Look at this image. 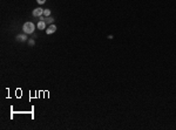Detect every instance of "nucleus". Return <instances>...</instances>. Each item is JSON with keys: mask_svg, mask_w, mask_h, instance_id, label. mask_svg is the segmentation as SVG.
<instances>
[{"mask_svg": "<svg viewBox=\"0 0 176 130\" xmlns=\"http://www.w3.org/2000/svg\"><path fill=\"white\" fill-rule=\"evenodd\" d=\"M36 27H38V29L44 31L45 28H46V21H44V20H39L38 25H36Z\"/></svg>", "mask_w": 176, "mask_h": 130, "instance_id": "4", "label": "nucleus"}, {"mask_svg": "<svg viewBox=\"0 0 176 130\" xmlns=\"http://www.w3.org/2000/svg\"><path fill=\"white\" fill-rule=\"evenodd\" d=\"M28 43H29V46H34V43H35V41H34L33 39H31V40H28Z\"/></svg>", "mask_w": 176, "mask_h": 130, "instance_id": "8", "label": "nucleus"}, {"mask_svg": "<svg viewBox=\"0 0 176 130\" xmlns=\"http://www.w3.org/2000/svg\"><path fill=\"white\" fill-rule=\"evenodd\" d=\"M55 31H56V26L52 23V25L46 29V33H47V34H53V33H55Z\"/></svg>", "mask_w": 176, "mask_h": 130, "instance_id": "5", "label": "nucleus"}, {"mask_svg": "<svg viewBox=\"0 0 176 130\" xmlns=\"http://www.w3.org/2000/svg\"><path fill=\"white\" fill-rule=\"evenodd\" d=\"M34 29H35V26H34L33 22L31 21H27L23 23V26H22V31L25 34H32L34 32Z\"/></svg>", "mask_w": 176, "mask_h": 130, "instance_id": "1", "label": "nucleus"}, {"mask_svg": "<svg viewBox=\"0 0 176 130\" xmlns=\"http://www.w3.org/2000/svg\"><path fill=\"white\" fill-rule=\"evenodd\" d=\"M44 15L46 18H48L51 15V10H44Z\"/></svg>", "mask_w": 176, "mask_h": 130, "instance_id": "7", "label": "nucleus"}, {"mask_svg": "<svg viewBox=\"0 0 176 130\" xmlns=\"http://www.w3.org/2000/svg\"><path fill=\"white\" fill-rule=\"evenodd\" d=\"M36 1H38V4H39V5H42V4H45V1H46V0H36Z\"/></svg>", "mask_w": 176, "mask_h": 130, "instance_id": "9", "label": "nucleus"}, {"mask_svg": "<svg viewBox=\"0 0 176 130\" xmlns=\"http://www.w3.org/2000/svg\"><path fill=\"white\" fill-rule=\"evenodd\" d=\"M32 14H33V17H41V15H44V10L41 8V7H38V8H35V10H33V12H32Z\"/></svg>", "mask_w": 176, "mask_h": 130, "instance_id": "2", "label": "nucleus"}, {"mask_svg": "<svg viewBox=\"0 0 176 130\" xmlns=\"http://www.w3.org/2000/svg\"><path fill=\"white\" fill-rule=\"evenodd\" d=\"M45 21H46V23H53V22H54V19L51 18V17H48V18L45 19Z\"/></svg>", "mask_w": 176, "mask_h": 130, "instance_id": "6", "label": "nucleus"}, {"mask_svg": "<svg viewBox=\"0 0 176 130\" xmlns=\"http://www.w3.org/2000/svg\"><path fill=\"white\" fill-rule=\"evenodd\" d=\"M27 40V35L26 34H19V35H17V41H19V42H25Z\"/></svg>", "mask_w": 176, "mask_h": 130, "instance_id": "3", "label": "nucleus"}, {"mask_svg": "<svg viewBox=\"0 0 176 130\" xmlns=\"http://www.w3.org/2000/svg\"><path fill=\"white\" fill-rule=\"evenodd\" d=\"M39 19H40V20H44V21H45V17H44V15H41V17H39Z\"/></svg>", "mask_w": 176, "mask_h": 130, "instance_id": "10", "label": "nucleus"}]
</instances>
